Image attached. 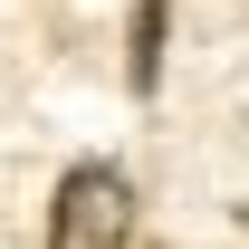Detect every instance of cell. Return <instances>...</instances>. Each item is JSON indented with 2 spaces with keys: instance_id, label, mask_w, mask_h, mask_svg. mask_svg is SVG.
Returning <instances> with one entry per match:
<instances>
[{
  "instance_id": "obj_1",
  "label": "cell",
  "mask_w": 249,
  "mask_h": 249,
  "mask_svg": "<svg viewBox=\"0 0 249 249\" xmlns=\"http://www.w3.org/2000/svg\"><path fill=\"white\" fill-rule=\"evenodd\" d=\"M134 240V182L115 163H67L48 201V249H124Z\"/></svg>"
},
{
  "instance_id": "obj_2",
  "label": "cell",
  "mask_w": 249,
  "mask_h": 249,
  "mask_svg": "<svg viewBox=\"0 0 249 249\" xmlns=\"http://www.w3.org/2000/svg\"><path fill=\"white\" fill-rule=\"evenodd\" d=\"M163 38H173V0H134V29H124V87L134 96L163 87Z\"/></svg>"
}]
</instances>
